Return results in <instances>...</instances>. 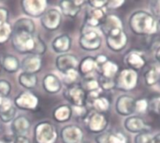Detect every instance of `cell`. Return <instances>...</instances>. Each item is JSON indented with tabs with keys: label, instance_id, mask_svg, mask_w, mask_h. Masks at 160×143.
<instances>
[{
	"label": "cell",
	"instance_id": "obj_18",
	"mask_svg": "<svg viewBox=\"0 0 160 143\" xmlns=\"http://www.w3.org/2000/svg\"><path fill=\"white\" fill-rule=\"evenodd\" d=\"M21 67L23 72L25 73H30V74H37L41 70L42 67V59L38 55L35 54H29L26 56L22 64Z\"/></svg>",
	"mask_w": 160,
	"mask_h": 143
},
{
	"label": "cell",
	"instance_id": "obj_21",
	"mask_svg": "<svg viewBox=\"0 0 160 143\" xmlns=\"http://www.w3.org/2000/svg\"><path fill=\"white\" fill-rule=\"evenodd\" d=\"M97 143H128L127 137L121 132L104 131L96 138Z\"/></svg>",
	"mask_w": 160,
	"mask_h": 143
},
{
	"label": "cell",
	"instance_id": "obj_52",
	"mask_svg": "<svg viewBox=\"0 0 160 143\" xmlns=\"http://www.w3.org/2000/svg\"><path fill=\"white\" fill-rule=\"evenodd\" d=\"M1 68H2V63H1V59H0V70H1Z\"/></svg>",
	"mask_w": 160,
	"mask_h": 143
},
{
	"label": "cell",
	"instance_id": "obj_31",
	"mask_svg": "<svg viewBox=\"0 0 160 143\" xmlns=\"http://www.w3.org/2000/svg\"><path fill=\"white\" fill-rule=\"evenodd\" d=\"M88 104L93 109V111H97L99 113L106 112L110 109V105H111L110 100L106 96H98V98L94 99L93 101L89 102Z\"/></svg>",
	"mask_w": 160,
	"mask_h": 143
},
{
	"label": "cell",
	"instance_id": "obj_39",
	"mask_svg": "<svg viewBox=\"0 0 160 143\" xmlns=\"http://www.w3.org/2000/svg\"><path fill=\"white\" fill-rule=\"evenodd\" d=\"M154 136L149 132H142L137 134L134 143H153Z\"/></svg>",
	"mask_w": 160,
	"mask_h": 143
},
{
	"label": "cell",
	"instance_id": "obj_17",
	"mask_svg": "<svg viewBox=\"0 0 160 143\" xmlns=\"http://www.w3.org/2000/svg\"><path fill=\"white\" fill-rule=\"evenodd\" d=\"M106 11L104 8H93L91 7L85 16V22L84 25L91 27V28H97L100 26L103 20L106 17Z\"/></svg>",
	"mask_w": 160,
	"mask_h": 143
},
{
	"label": "cell",
	"instance_id": "obj_32",
	"mask_svg": "<svg viewBox=\"0 0 160 143\" xmlns=\"http://www.w3.org/2000/svg\"><path fill=\"white\" fill-rule=\"evenodd\" d=\"M145 84L148 86H153L158 83L160 79V68L158 67L152 66L150 67L143 75Z\"/></svg>",
	"mask_w": 160,
	"mask_h": 143
},
{
	"label": "cell",
	"instance_id": "obj_44",
	"mask_svg": "<svg viewBox=\"0 0 160 143\" xmlns=\"http://www.w3.org/2000/svg\"><path fill=\"white\" fill-rule=\"evenodd\" d=\"M124 4H125L124 0H111V1L107 2L106 7L109 9H116V8L121 7Z\"/></svg>",
	"mask_w": 160,
	"mask_h": 143
},
{
	"label": "cell",
	"instance_id": "obj_50",
	"mask_svg": "<svg viewBox=\"0 0 160 143\" xmlns=\"http://www.w3.org/2000/svg\"><path fill=\"white\" fill-rule=\"evenodd\" d=\"M156 110H157L156 111H158L160 114V100L158 102V106H157V109H156Z\"/></svg>",
	"mask_w": 160,
	"mask_h": 143
},
{
	"label": "cell",
	"instance_id": "obj_4",
	"mask_svg": "<svg viewBox=\"0 0 160 143\" xmlns=\"http://www.w3.org/2000/svg\"><path fill=\"white\" fill-rule=\"evenodd\" d=\"M58 137L56 127L50 122H41L35 126L34 138L37 143H56Z\"/></svg>",
	"mask_w": 160,
	"mask_h": 143
},
{
	"label": "cell",
	"instance_id": "obj_12",
	"mask_svg": "<svg viewBox=\"0 0 160 143\" xmlns=\"http://www.w3.org/2000/svg\"><path fill=\"white\" fill-rule=\"evenodd\" d=\"M136 99L128 95L120 96L115 102V111L121 116H131L135 112Z\"/></svg>",
	"mask_w": 160,
	"mask_h": 143
},
{
	"label": "cell",
	"instance_id": "obj_2",
	"mask_svg": "<svg viewBox=\"0 0 160 143\" xmlns=\"http://www.w3.org/2000/svg\"><path fill=\"white\" fill-rule=\"evenodd\" d=\"M11 42L13 48L20 53L32 54L35 42V34L25 31L12 30Z\"/></svg>",
	"mask_w": 160,
	"mask_h": 143
},
{
	"label": "cell",
	"instance_id": "obj_34",
	"mask_svg": "<svg viewBox=\"0 0 160 143\" xmlns=\"http://www.w3.org/2000/svg\"><path fill=\"white\" fill-rule=\"evenodd\" d=\"M81 86L86 92V94L87 93H91V92H95V91L101 90V88L99 86L98 80H97L96 78H94L92 75L91 76H87V77H83V80L82 81Z\"/></svg>",
	"mask_w": 160,
	"mask_h": 143
},
{
	"label": "cell",
	"instance_id": "obj_47",
	"mask_svg": "<svg viewBox=\"0 0 160 143\" xmlns=\"http://www.w3.org/2000/svg\"><path fill=\"white\" fill-rule=\"evenodd\" d=\"M13 143H31L30 140L27 137L24 136H20V137H15L13 140Z\"/></svg>",
	"mask_w": 160,
	"mask_h": 143
},
{
	"label": "cell",
	"instance_id": "obj_43",
	"mask_svg": "<svg viewBox=\"0 0 160 143\" xmlns=\"http://www.w3.org/2000/svg\"><path fill=\"white\" fill-rule=\"evenodd\" d=\"M107 0H90L88 1V4L93 8H104L107 5Z\"/></svg>",
	"mask_w": 160,
	"mask_h": 143
},
{
	"label": "cell",
	"instance_id": "obj_36",
	"mask_svg": "<svg viewBox=\"0 0 160 143\" xmlns=\"http://www.w3.org/2000/svg\"><path fill=\"white\" fill-rule=\"evenodd\" d=\"M80 79V73L78 69H69L64 73V81L67 86L77 84V81Z\"/></svg>",
	"mask_w": 160,
	"mask_h": 143
},
{
	"label": "cell",
	"instance_id": "obj_40",
	"mask_svg": "<svg viewBox=\"0 0 160 143\" xmlns=\"http://www.w3.org/2000/svg\"><path fill=\"white\" fill-rule=\"evenodd\" d=\"M72 115L75 116L76 118H81V119H85V117L88 114V110L86 108V106H82V107H76V106H72Z\"/></svg>",
	"mask_w": 160,
	"mask_h": 143
},
{
	"label": "cell",
	"instance_id": "obj_38",
	"mask_svg": "<svg viewBox=\"0 0 160 143\" xmlns=\"http://www.w3.org/2000/svg\"><path fill=\"white\" fill-rule=\"evenodd\" d=\"M98 82H99V86H100L101 90L110 91V90L115 88V81H114V79H108V78L99 76Z\"/></svg>",
	"mask_w": 160,
	"mask_h": 143
},
{
	"label": "cell",
	"instance_id": "obj_54",
	"mask_svg": "<svg viewBox=\"0 0 160 143\" xmlns=\"http://www.w3.org/2000/svg\"><path fill=\"white\" fill-rule=\"evenodd\" d=\"M82 143H88V142H84V141H82Z\"/></svg>",
	"mask_w": 160,
	"mask_h": 143
},
{
	"label": "cell",
	"instance_id": "obj_33",
	"mask_svg": "<svg viewBox=\"0 0 160 143\" xmlns=\"http://www.w3.org/2000/svg\"><path fill=\"white\" fill-rule=\"evenodd\" d=\"M12 30L18 31H25L31 34L35 33V23L31 19L28 18H21L14 23Z\"/></svg>",
	"mask_w": 160,
	"mask_h": 143
},
{
	"label": "cell",
	"instance_id": "obj_45",
	"mask_svg": "<svg viewBox=\"0 0 160 143\" xmlns=\"http://www.w3.org/2000/svg\"><path fill=\"white\" fill-rule=\"evenodd\" d=\"M150 7L152 10V14L160 18V0L151 1L150 2Z\"/></svg>",
	"mask_w": 160,
	"mask_h": 143
},
{
	"label": "cell",
	"instance_id": "obj_10",
	"mask_svg": "<svg viewBox=\"0 0 160 143\" xmlns=\"http://www.w3.org/2000/svg\"><path fill=\"white\" fill-rule=\"evenodd\" d=\"M22 11L34 18L41 17L47 8L48 2L45 0H23L21 2Z\"/></svg>",
	"mask_w": 160,
	"mask_h": 143
},
{
	"label": "cell",
	"instance_id": "obj_20",
	"mask_svg": "<svg viewBox=\"0 0 160 143\" xmlns=\"http://www.w3.org/2000/svg\"><path fill=\"white\" fill-rule=\"evenodd\" d=\"M71 44H72L71 37L67 34H63L56 37L52 40V48L56 53H59L61 55V54L68 53V52L71 48Z\"/></svg>",
	"mask_w": 160,
	"mask_h": 143
},
{
	"label": "cell",
	"instance_id": "obj_7",
	"mask_svg": "<svg viewBox=\"0 0 160 143\" xmlns=\"http://www.w3.org/2000/svg\"><path fill=\"white\" fill-rule=\"evenodd\" d=\"M14 106L22 111H35L39 105L38 97L30 91L21 92L14 99Z\"/></svg>",
	"mask_w": 160,
	"mask_h": 143
},
{
	"label": "cell",
	"instance_id": "obj_23",
	"mask_svg": "<svg viewBox=\"0 0 160 143\" xmlns=\"http://www.w3.org/2000/svg\"><path fill=\"white\" fill-rule=\"evenodd\" d=\"M43 89L49 94H56L62 89V83L58 77L53 74H48L42 81Z\"/></svg>",
	"mask_w": 160,
	"mask_h": 143
},
{
	"label": "cell",
	"instance_id": "obj_41",
	"mask_svg": "<svg viewBox=\"0 0 160 143\" xmlns=\"http://www.w3.org/2000/svg\"><path fill=\"white\" fill-rule=\"evenodd\" d=\"M148 108H149V101L146 98H141L139 100H136L135 111H138L139 113H144L147 111Z\"/></svg>",
	"mask_w": 160,
	"mask_h": 143
},
{
	"label": "cell",
	"instance_id": "obj_15",
	"mask_svg": "<svg viewBox=\"0 0 160 143\" xmlns=\"http://www.w3.org/2000/svg\"><path fill=\"white\" fill-rule=\"evenodd\" d=\"M86 1L82 0H62L59 3L61 13L69 18H75L82 9L83 4Z\"/></svg>",
	"mask_w": 160,
	"mask_h": 143
},
{
	"label": "cell",
	"instance_id": "obj_14",
	"mask_svg": "<svg viewBox=\"0 0 160 143\" xmlns=\"http://www.w3.org/2000/svg\"><path fill=\"white\" fill-rule=\"evenodd\" d=\"M79 64L80 62L78 58L70 53L61 54L55 60V65L57 69L63 74L69 69H78Z\"/></svg>",
	"mask_w": 160,
	"mask_h": 143
},
{
	"label": "cell",
	"instance_id": "obj_13",
	"mask_svg": "<svg viewBox=\"0 0 160 143\" xmlns=\"http://www.w3.org/2000/svg\"><path fill=\"white\" fill-rule=\"evenodd\" d=\"M60 138L63 143H82L83 132L80 126L70 125L62 128Z\"/></svg>",
	"mask_w": 160,
	"mask_h": 143
},
{
	"label": "cell",
	"instance_id": "obj_35",
	"mask_svg": "<svg viewBox=\"0 0 160 143\" xmlns=\"http://www.w3.org/2000/svg\"><path fill=\"white\" fill-rule=\"evenodd\" d=\"M12 27L8 22L0 23V45L6 43L9 38H11Z\"/></svg>",
	"mask_w": 160,
	"mask_h": 143
},
{
	"label": "cell",
	"instance_id": "obj_19",
	"mask_svg": "<svg viewBox=\"0 0 160 143\" xmlns=\"http://www.w3.org/2000/svg\"><path fill=\"white\" fill-rule=\"evenodd\" d=\"M30 126H31L30 121L25 116H19L15 118L10 126L12 135L14 137H20V136L26 137V134L30 129Z\"/></svg>",
	"mask_w": 160,
	"mask_h": 143
},
{
	"label": "cell",
	"instance_id": "obj_27",
	"mask_svg": "<svg viewBox=\"0 0 160 143\" xmlns=\"http://www.w3.org/2000/svg\"><path fill=\"white\" fill-rule=\"evenodd\" d=\"M97 70L100 73V76L108 78V79H115L116 75L118 74V65L111 60L106 61L101 66L98 67Z\"/></svg>",
	"mask_w": 160,
	"mask_h": 143
},
{
	"label": "cell",
	"instance_id": "obj_22",
	"mask_svg": "<svg viewBox=\"0 0 160 143\" xmlns=\"http://www.w3.org/2000/svg\"><path fill=\"white\" fill-rule=\"evenodd\" d=\"M99 27H100V30L102 31V33L105 36H107L113 30L123 29V23H122L121 20L116 15L107 14Z\"/></svg>",
	"mask_w": 160,
	"mask_h": 143
},
{
	"label": "cell",
	"instance_id": "obj_37",
	"mask_svg": "<svg viewBox=\"0 0 160 143\" xmlns=\"http://www.w3.org/2000/svg\"><path fill=\"white\" fill-rule=\"evenodd\" d=\"M47 51V46L45 42L42 40V38L38 35H35V42H34V49L32 52V54L35 55H42Z\"/></svg>",
	"mask_w": 160,
	"mask_h": 143
},
{
	"label": "cell",
	"instance_id": "obj_42",
	"mask_svg": "<svg viewBox=\"0 0 160 143\" xmlns=\"http://www.w3.org/2000/svg\"><path fill=\"white\" fill-rule=\"evenodd\" d=\"M11 92V84L6 80H0V96L6 98Z\"/></svg>",
	"mask_w": 160,
	"mask_h": 143
},
{
	"label": "cell",
	"instance_id": "obj_8",
	"mask_svg": "<svg viewBox=\"0 0 160 143\" xmlns=\"http://www.w3.org/2000/svg\"><path fill=\"white\" fill-rule=\"evenodd\" d=\"M64 96L72 106H86V92L82 89L81 84L77 83L67 86L64 90Z\"/></svg>",
	"mask_w": 160,
	"mask_h": 143
},
{
	"label": "cell",
	"instance_id": "obj_55",
	"mask_svg": "<svg viewBox=\"0 0 160 143\" xmlns=\"http://www.w3.org/2000/svg\"><path fill=\"white\" fill-rule=\"evenodd\" d=\"M0 130H1V126H0Z\"/></svg>",
	"mask_w": 160,
	"mask_h": 143
},
{
	"label": "cell",
	"instance_id": "obj_11",
	"mask_svg": "<svg viewBox=\"0 0 160 143\" xmlns=\"http://www.w3.org/2000/svg\"><path fill=\"white\" fill-rule=\"evenodd\" d=\"M42 26L48 31H55L59 28L62 22V14L56 8H51L45 11L40 17Z\"/></svg>",
	"mask_w": 160,
	"mask_h": 143
},
{
	"label": "cell",
	"instance_id": "obj_16",
	"mask_svg": "<svg viewBox=\"0 0 160 143\" xmlns=\"http://www.w3.org/2000/svg\"><path fill=\"white\" fill-rule=\"evenodd\" d=\"M125 128L134 134H139L142 132H149L150 127L140 117L138 116H128L126 118L124 122Z\"/></svg>",
	"mask_w": 160,
	"mask_h": 143
},
{
	"label": "cell",
	"instance_id": "obj_24",
	"mask_svg": "<svg viewBox=\"0 0 160 143\" xmlns=\"http://www.w3.org/2000/svg\"><path fill=\"white\" fill-rule=\"evenodd\" d=\"M126 64L129 67V68L133 70H139L145 67L146 60L142 55L141 52L133 51L130 52L126 57Z\"/></svg>",
	"mask_w": 160,
	"mask_h": 143
},
{
	"label": "cell",
	"instance_id": "obj_9",
	"mask_svg": "<svg viewBox=\"0 0 160 143\" xmlns=\"http://www.w3.org/2000/svg\"><path fill=\"white\" fill-rule=\"evenodd\" d=\"M106 42L112 52H121L128 45V37L124 29H116L106 36Z\"/></svg>",
	"mask_w": 160,
	"mask_h": 143
},
{
	"label": "cell",
	"instance_id": "obj_46",
	"mask_svg": "<svg viewBox=\"0 0 160 143\" xmlns=\"http://www.w3.org/2000/svg\"><path fill=\"white\" fill-rule=\"evenodd\" d=\"M8 10L4 7H0V23L8 22Z\"/></svg>",
	"mask_w": 160,
	"mask_h": 143
},
{
	"label": "cell",
	"instance_id": "obj_53",
	"mask_svg": "<svg viewBox=\"0 0 160 143\" xmlns=\"http://www.w3.org/2000/svg\"><path fill=\"white\" fill-rule=\"evenodd\" d=\"M0 143H5L4 141H0Z\"/></svg>",
	"mask_w": 160,
	"mask_h": 143
},
{
	"label": "cell",
	"instance_id": "obj_1",
	"mask_svg": "<svg viewBox=\"0 0 160 143\" xmlns=\"http://www.w3.org/2000/svg\"><path fill=\"white\" fill-rule=\"evenodd\" d=\"M128 25L132 32L139 36H151L158 31V22L154 15L145 10L133 12L128 20Z\"/></svg>",
	"mask_w": 160,
	"mask_h": 143
},
{
	"label": "cell",
	"instance_id": "obj_51",
	"mask_svg": "<svg viewBox=\"0 0 160 143\" xmlns=\"http://www.w3.org/2000/svg\"><path fill=\"white\" fill-rule=\"evenodd\" d=\"M4 99H5V98H3L2 96H0V107L2 106V104H3V102H4Z\"/></svg>",
	"mask_w": 160,
	"mask_h": 143
},
{
	"label": "cell",
	"instance_id": "obj_25",
	"mask_svg": "<svg viewBox=\"0 0 160 143\" xmlns=\"http://www.w3.org/2000/svg\"><path fill=\"white\" fill-rule=\"evenodd\" d=\"M16 107L9 100L4 99L2 106L0 107V120L3 123H9L15 119Z\"/></svg>",
	"mask_w": 160,
	"mask_h": 143
},
{
	"label": "cell",
	"instance_id": "obj_6",
	"mask_svg": "<svg viewBox=\"0 0 160 143\" xmlns=\"http://www.w3.org/2000/svg\"><path fill=\"white\" fill-rule=\"evenodd\" d=\"M109 124V121L104 113L92 111L87 114L84 119V125L86 129L93 134H101L105 131Z\"/></svg>",
	"mask_w": 160,
	"mask_h": 143
},
{
	"label": "cell",
	"instance_id": "obj_26",
	"mask_svg": "<svg viewBox=\"0 0 160 143\" xmlns=\"http://www.w3.org/2000/svg\"><path fill=\"white\" fill-rule=\"evenodd\" d=\"M97 68L98 67L95 58L92 56H86L80 62L78 71L80 75H82V77H87L91 76L94 73V71L97 70Z\"/></svg>",
	"mask_w": 160,
	"mask_h": 143
},
{
	"label": "cell",
	"instance_id": "obj_5",
	"mask_svg": "<svg viewBox=\"0 0 160 143\" xmlns=\"http://www.w3.org/2000/svg\"><path fill=\"white\" fill-rule=\"evenodd\" d=\"M115 88L122 91H131L138 83V73L131 68L121 70L115 77Z\"/></svg>",
	"mask_w": 160,
	"mask_h": 143
},
{
	"label": "cell",
	"instance_id": "obj_29",
	"mask_svg": "<svg viewBox=\"0 0 160 143\" xmlns=\"http://www.w3.org/2000/svg\"><path fill=\"white\" fill-rule=\"evenodd\" d=\"M2 67L8 73H15L19 70L21 65L19 60L13 55H6L1 60Z\"/></svg>",
	"mask_w": 160,
	"mask_h": 143
},
{
	"label": "cell",
	"instance_id": "obj_56",
	"mask_svg": "<svg viewBox=\"0 0 160 143\" xmlns=\"http://www.w3.org/2000/svg\"><path fill=\"white\" fill-rule=\"evenodd\" d=\"M159 23H160V19H159Z\"/></svg>",
	"mask_w": 160,
	"mask_h": 143
},
{
	"label": "cell",
	"instance_id": "obj_48",
	"mask_svg": "<svg viewBox=\"0 0 160 143\" xmlns=\"http://www.w3.org/2000/svg\"><path fill=\"white\" fill-rule=\"evenodd\" d=\"M155 57L157 59V61L160 64V46L158 48V50L156 51V53H155Z\"/></svg>",
	"mask_w": 160,
	"mask_h": 143
},
{
	"label": "cell",
	"instance_id": "obj_28",
	"mask_svg": "<svg viewBox=\"0 0 160 143\" xmlns=\"http://www.w3.org/2000/svg\"><path fill=\"white\" fill-rule=\"evenodd\" d=\"M72 116V109L69 105H61L52 111V118L57 123H66Z\"/></svg>",
	"mask_w": 160,
	"mask_h": 143
},
{
	"label": "cell",
	"instance_id": "obj_3",
	"mask_svg": "<svg viewBox=\"0 0 160 143\" xmlns=\"http://www.w3.org/2000/svg\"><path fill=\"white\" fill-rule=\"evenodd\" d=\"M102 38L96 28H91L86 25L82 27V34L79 39V44L82 49L92 52L98 50L101 46Z\"/></svg>",
	"mask_w": 160,
	"mask_h": 143
},
{
	"label": "cell",
	"instance_id": "obj_30",
	"mask_svg": "<svg viewBox=\"0 0 160 143\" xmlns=\"http://www.w3.org/2000/svg\"><path fill=\"white\" fill-rule=\"evenodd\" d=\"M18 81L20 85L27 90H31L35 88L38 84V77L36 74L22 72L19 75Z\"/></svg>",
	"mask_w": 160,
	"mask_h": 143
},
{
	"label": "cell",
	"instance_id": "obj_49",
	"mask_svg": "<svg viewBox=\"0 0 160 143\" xmlns=\"http://www.w3.org/2000/svg\"><path fill=\"white\" fill-rule=\"evenodd\" d=\"M153 143H160V133L157 134L156 136H154Z\"/></svg>",
	"mask_w": 160,
	"mask_h": 143
}]
</instances>
